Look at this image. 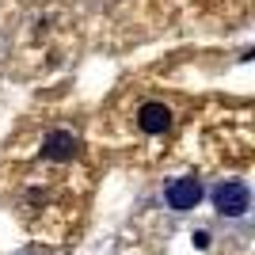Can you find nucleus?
Returning a JSON list of instances; mask_svg holds the SVG:
<instances>
[{"instance_id": "39448f33", "label": "nucleus", "mask_w": 255, "mask_h": 255, "mask_svg": "<svg viewBox=\"0 0 255 255\" xmlns=\"http://www.w3.org/2000/svg\"><path fill=\"white\" fill-rule=\"evenodd\" d=\"M191 240H194V248H198V252H206V248H210V233H194Z\"/></svg>"}, {"instance_id": "f257e3e1", "label": "nucleus", "mask_w": 255, "mask_h": 255, "mask_svg": "<svg viewBox=\"0 0 255 255\" xmlns=\"http://www.w3.org/2000/svg\"><path fill=\"white\" fill-rule=\"evenodd\" d=\"M213 206H217L221 217H244V213L252 210V191H248V183H240V179L221 183V187L213 191Z\"/></svg>"}, {"instance_id": "7ed1b4c3", "label": "nucleus", "mask_w": 255, "mask_h": 255, "mask_svg": "<svg viewBox=\"0 0 255 255\" xmlns=\"http://www.w3.org/2000/svg\"><path fill=\"white\" fill-rule=\"evenodd\" d=\"M137 126L145 129V133H168L171 126V111L164 103H145L137 111Z\"/></svg>"}, {"instance_id": "f03ea898", "label": "nucleus", "mask_w": 255, "mask_h": 255, "mask_svg": "<svg viewBox=\"0 0 255 255\" xmlns=\"http://www.w3.org/2000/svg\"><path fill=\"white\" fill-rule=\"evenodd\" d=\"M164 198H168V206L175 213H187V210H194V206L202 202V183L194 179V175H183V179H175L164 191Z\"/></svg>"}, {"instance_id": "20e7f679", "label": "nucleus", "mask_w": 255, "mask_h": 255, "mask_svg": "<svg viewBox=\"0 0 255 255\" xmlns=\"http://www.w3.org/2000/svg\"><path fill=\"white\" fill-rule=\"evenodd\" d=\"M73 152H76V137L69 133V129L46 133V141H42V156L46 160H73Z\"/></svg>"}]
</instances>
